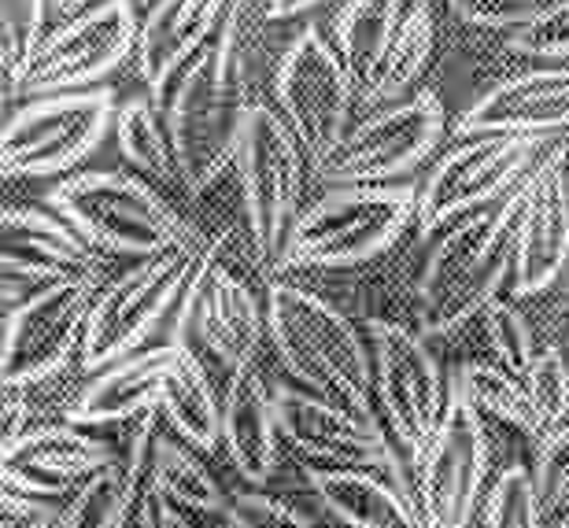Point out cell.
Returning a JSON list of instances; mask_svg holds the SVG:
<instances>
[{"label":"cell","mask_w":569,"mask_h":528,"mask_svg":"<svg viewBox=\"0 0 569 528\" xmlns=\"http://www.w3.org/2000/svg\"><path fill=\"white\" fill-rule=\"evenodd\" d=\"M116 93L108 86L44 93L8 114L0 167L4 178H56L93 156L116 126Z\"/></svg>","instance_id":"obj_9"},{"label":"cell","mask_w":569,"mask_h":528,"mask_svg":"<svg viewBox=\"0 0 569 528\" xmlns=\"http://www.w3.org/2000/svg\"><path fill=\"white\" fill-rule=\"evenodd\" d=\"M133 528H197V525L144 477L141 496H138V514H133Z\"/></svg>","instance_id":"obj_41"},{"label":"cell","mask_w":569,"mask_h":528,"mask_svg":"<svg viewBox=\"0 0 569 528\" xmlns=\"http://www.w3.org/2000/svg\"><path fill=\"white\" fill-rule=\"evenodd\" d=\"M488 432L485 415L451 377L448 407L415 458V507L426 528H473L485 502Z\"/></svg>","instance_id":"obj_10"},{"label":"cell","mask_w":569,"mask_h":528,"mask_svg":"<svg viewBox=\"0 0 569 528\" xmlns=\"http://www.w3.org/2000/svg\"><path fill=\"white\" fill-rule=\"evenodd\" d=\"M407 11V0H345V8L333 19V44L345 56L351 78L359 86V97L367 93L370 78L389 52Z\"/></svg>","instance_id":"obj_27"},{"label":"cell","mask_w":569,"mask_h":528,"mask_svg":"<svg viewBox=\"0 0 569 528\" xmlns=\"http://www.w3.org/2000/svg\"><path fill=\"white\" fill-rule=\"evenodd\" d=\"M230 0H156L138 38V67L152 89V100L167 97L192 56L219 33Z\"/></svg>","instance_id":"obj_23"},{"label":"cell","mask_w":569,"mask_h":528,"mask_svg":"<svg viewBox=\"0 0 569 528\" xmlns=\"http://www.w3.org/2000/svg\"><path fill=\"white\" fill-rule=\"evenodd\" d=\"M170 126L174 141L178 175L192 197L211 189L226 175V167L237 163V141H241L244 114L252 100L233 97L214 74L211 41L181 67L174 86L156 104Z\"/></svg>","instance_id":"obj_8"},{"label":"cell","mask_w":569,"mask_h":528,"mask_svg":"<svg viewBox=\"0 0 569 528\" xmlns=\"http://www.w3.org/2000/svg\"><path fill=\"white\" fill-rule=\"evenodd\" d=\"M141 480L138 469L119 455L71 491L63 507V528H133Z\"/></svg>","instance_id":"obj_28"},{"label":"cell","mask_w":569,"mask_h":528,"mask_svg":"<svg viewBox=\"0 0 569 528\" xmlns=\"http://www.w3.org/2000/svg\"><path fill=\"white\" fill-rule=\"evenodd\" d=\"M44 4L52 0H4V41H0V60H4V100H19L33 60L44 44Z\"/></svg>","instance_id":"obj_33"},{"label":"cell","mask_w":569,"mask_h":528,"mask_svg":"<svg viewBox=\"0 0 569 528\" xmlns=\"http://www.w3.org/2000/svg\"><path fill=\"white\" fill-rule=\"evenodd\" d=\"M481 321H485V337H488V348L496 355V362L507 366L510 373L526 377L532 359H537V340H532L529 318L521 315L515 303L496 296L481 311Z\"/></svg>","instance_id":"obj_35"},{"label":"cell","mask_w":569,"mask_h":528,"mask_svg":"<svg viewBox=\"0 0 569 528\" xmlns=\"http://www.w3.org/2000/svg\"><path fill=\"white\" fill-rule=\"evenodd\" d=\"M451 377L459 381L462 392L473 399V407L481 410V415L503 421V425H515L518 432L532 436V440H540V436L548 432V425H543L537 404L529 399L526 381H521L518 373H510L507 366L470 359V362H462Z\"/></svg>","instance_id":"obj_30"},{"label":"cell","mask_w":569,"mask_h":528,"mask_svg":"<svg viewBox=\"0 0 569 528\" xmlns=\"http://www.w3.org/2000/svg\"><path fill=\"white\" fill-rule=\"evenodd\" d=\"M451 11L473 27L492 30H518L529 19H537L551 0H448Z\"/></svg>","instance_id":"obj_40"},{"label":"cell","mask_w":569,"mask_h":528,"mask_svg":"<svg viewBox=\"0 0 569 528\" xmlns=\"http://www.w3.org/2000/svg\"><path fill=\"white\" fill-rule=\"evenodd\" d=\"M532 480H537L543 518L551 525L562 510H569V421L555 425V429L540 436Z\"/></svg>","instance_id":"obj_36"},{"label":"cell","mask_w":569,"mask_h":528,"mask_svg":"<svg viewBox=\"0 0 569 528\" xmlns=\"http://www.w3.org/2000/svg\"><path fill=\"white\" fill-rule=\"evenodd\" d=\"M481 528H548L529 466H503L481 502Z\"/></svg>","instance_id":"obj_34"},{"label":"cell","mask_w":569,"mask_h":528,"mask_svg":"<svg viewBox=\"0 0 569 528\" xmlns=\"http://www.w3.org/2000/svg\"><path fill=\"white\" fill-rule=\"evenodd\" d=\"M278 421L284 436V451H292L303 466H356L381 469L400 485L415 502V455H407L392 440L381 415H362L326 396L307 392L300 385H278Z\"/></svg>","instance_id":"obj_7"},{"label":"cell","mask_w":569,"mask_h":528,"mask_svg":"<svg viewBox=\"0 0 569 528\" xmlns=\"http://www.w3.org/2000/svg\"><path fill=\"white\" fill-rule=\"evenodd\" d=\"M274 97L303 156L318 167L351 133L359 86L333 38H322L318 27H303L278 63Z\"/></svg>","instance_id":"obj_11"},{"label":"cell","mask_w":569,"mask_h":528,"mask_svg":"<svg viewBox=\"0 0 569 528\" xmlns=\"http://www.w3.org/2000/svg\"><path fill=\"white\" fill-rule=\"evenodd\" d=\"M318 4H326V0H270V16L284 22L296 16H307V11H315Z\"/></svg>","instance_id":"obj_42"},{"label":"cell","mask_w":569,"mask_h":528,"mask_svg":"<svg viewBox=\"0 0 569 528\" xmlns=\"http://www.w3.org/2000/svg\"><path fill=\"white\" fill-rule=\"evenodd\" d=\"M226 521L230 528H318L303 510L267 491H237L226 502Z\"/></svg>","instance_id":"obj_39"},{"label":"cell","mask_w":569,"mask_h":528,"mask_svg":"<svg viewBox=\"0 0 569 528\" xmlns=\"http://www.w3.org/2000/svg\"><path fill=\"white\" fill-rule=\"evenodd\" d=\"M4 307L27 300L33 289L63 278H97V248L60 215L38 208L4 211Z\"/></svg>","instance_id":"obj_18"},{"label":"cell","mask_w":569,"mask_h":528,"mask_svg":"<svg viewBox=\"0 0 569 528\" xmlns=\"http://www.w3.org/2000/svg\"><path fill=\"white\" fill-rule=\"evenodd\" d=\"M108 440L74 421H44L30 425L27 432L4 444V488L27 491L38 499H71V491L89 474L116 462Z\"/></svg>","instance_id":"obj_19"},{"label":"cell","mask_w":569,"mask_h":528,"mask_svg":"<svg viewBox=\"0 0 569 528\" xmlns=\"http://www.w3.org/2000/svg\"><path fill=\"white\" fill-rule=\"evenodd\" d=\"M411 218H418L415 186H329V192H322L296 222L284 267H359L389 251Z\"/></svg>","instance_id":"obj_6"},{"label":"cell","mask_w":569,"mask_h":528,"mask_svg":"<svg viewBox=\"0 0 569 528\" xmlns=\"http://www.w3.org/2000/svg\"><path fill=\"white\" fill-rule=\"evenodd\" d=\"M459 137L470 133H529L548 137L569 130V67H540L515 74L459 119Z\"/></svg>","instance_id":"obj_22"},{"label":"cell","mask_w":569,"mask_h":528,"mask_svg":"<svg viewBox=\"0 0 569 528\" xmlns=\"http://www.w3.org/2000/svg\"><path fill=\"white\" fill-rule=\"evenodd\" d=\"M219 256V251H214ZM203 262L178 303L174 340L181 343L186 332H197L200 348L222 366L226 373L248 370L267 337V300L248 285L214 262Z\"/></svg>","instance_id":"obj_17"},{"label":"cell","mask_w":569,"mask_h":528,"mask_svg":"<svg viewBox=\"0 0 569 528\" xmlns=\"http://www.w3.org/2000/svg\"><path fill=\"white\" fill-rule=\"evenodd\" d=\"M181 355H186V343L167 340L104 366L78 388L74 404L63 410V418L86 425V429H108V425L144 418L148 410H159V396H163L167 377L174 373Z\"/></svg>","instance_id":"obj_21"},{"label":"cell","mask_w":569,"mask_h":528,"mask_svg":"<svg viewBox=\"0 0 569 528\" xmlns=\"http://www.w3.org/2000/svg\"><path fill=\"white\" fill-rule=\"evenodd\" d=\"M307 469L322 510L345 528H426L411 496L381 469Z\"/></svg>","instance_id":"obj_25"},{"label":"cell","mask_w":569,"mask_h":528,"mask_svg":"<svg viewBox=\"0 0 569 528\" xmlns=\"http://www.w3.org/2000/svg\"><path fill=\"white\" fill-rule=\"evenodd\" d=\"M214 251H219V240L159 251V256L141 259L108 289H100L82 340L86 370L97 373L141 351L152 340V332H159V326L167 321V315L178 311L181 296Z\"/></svg>","instance_id":"obj_5"},{"label":"cell","mask_w":569,"mask_h":528,"mask_svg":"<svg viewBox=\"0 0 569 528\" xmlns=\"http://www.w3.org/2000/svg\"><path fill=\"white\" fill-rule=\"evenodd\" d=\"M56 8H63V11H82V8H89L93 0H52Z\"/></svg>","instance_id":"obj_44"},{"label":"cell","mask_w":569,"mask_h":528,"mask_svg":"<svg viewBox=\"0 0 569 528\" xmlns=\"http://www.w3.org/2000/svg\"><path fill=\"white\" fill-rule=\"evenodd\" d=\"M529 200V178L503 200L459 215L432 229L429 256L418 273V329L426 337L462 329L515 278L521 215Z\"/></svg>","instance_id":"obj_1"},{"label":"cell","mask_w":569,"mask_h":528,"mask_svg":"<svg viewBox=\"0 0 569 528\" xmlns=\"http://www.w3.org/2000/svg\"><path fill=\"white\" fill-rule=\"evenodd\" d=\"M443 104L432 93L407 97L400 104L351 126V133L329 152L315 175L322 186H378L400 181L437 152L443 137Z\"/></svg>","instance_id":"obj_15"},{"label":"cell","mask_w":569,"mask_h":528,"mask_svg":"<svg viewBox=\"0 0 569 528\" xmlns=\"http://www.w3.org/2000/svg\"><path fill=\"white\" fill-rule=\"evenodd\" d=\"M432 38H437V30H432L429 0H411L403 11L400 30H396L389 52H385L378 74L370 78L362 100L370 104V100H392L407 93V89L426 74V67L432 60Z\"/></svg>","instance_id":"obj_31"},{"label":"cell","mask_w":569,"mask_h":528,"mask_svg":"<svg viewBox=\"0 0 569 528\" xmlns=\"http://www.w3.org/2000/svg\"><path fill=\"white\" fill-rule=\"evenodd\" d=\"M521 381H526L529 399L537 404L548 429H555V425H562L569 418V362L559 348L537 351V359H532Z\"/></svg>","instance_id":"obj_37"},{"label":"cell","mask_w":569,"mask_h":528,"mask_svg":"<svg viewBox=\"0 0 569 528\" xmlns=\"http://www.w3.org/2000/svg\"><path fill=\"white\" fill-rule=\"evenodd\" d=\"M192 451H197V447H189L186 440H170V436L156 432L144 477L181 510L226 514V502L230 499L222 496L219 480L211 477V469Z\"/></svg>","instance_id":"obj_29"},{"label":"cell","mask_w":569,"mask_h":528,"mask_svg":"<svg viewBox=\"0 0 569 528\" xmlns=\"http://www.w3.org/2000/svg\"><path fill=\"white\" fill-rule=\"evenodd\" d=\"M27 528H63V510H56V514H49V518L33 521V525H27Z\"/></svg>","instance_id":"obj_43"},{"label":"cell","mask_w":569,"mask_h":528,"mask_svg":"<svg viewBox=\"0 0 569 528\" xmlns=\"http://www.w3.org/2000/svg\"><path fill=\"white\" fill-rule=\"evenodd\" d=\"M267 337L278 362L296 385L362 415L373 404V351L370 337L322 296L289 281L267 285Z\"/></svg>","instance_id":"obj_2"},{"label":"cell","mask_w":569,"mask_h":528,"mask_svg":"<svg viewBox=\"0 0 569 528\" xmlns=\"http://www.w3.org/2000/svg\"><path fill=\"white\" fill-rule=\"evenodd\" d=\"M543 137L529 133H470L429 170L418 189V226L429 237L432 229L459 215L503 200L510 189L532 175L540 163Z\"/></svg>","instance_id":"obj_13"},{"label":"cell","mask_w":569,"mask_h":528,"mask_svg":"<svg viewBox=\"0 0 569 528\" xmlns=\"http://www.w3.org/2000/svg\"><path fill=\"white\" fill-rule=\"evenodd\" d=\"M93 303L97 278H63L4 307V392H27L82 355Z\"/></svg>","instance_id":"obj_14"},{"label":"cell","mask_w":569,"mask_h":528,"mask_svg":"<svg viewBox=\"0 0 569 528\" xmlns=\"http://www.w3.org/2000/svg\"><path fill=\"white\" fill-rule=\"evenodd\" d=\"M373 351V404L381 421L389 425L392 440L407 455H422L429 436L448 407L451 377L443 381L437 355L429 351L426 332H415L400 321H367Z\"/></svg>","instance_id":"obj_12"},{"label":"cell","mask_w":569,"mask_h":528,"mask_svg":"<svg viewBox=\"0 0 569 528\" xmlns=\"http://www.w3.org/2000/svg\"><path fill=\"white\" fill-rule=\"evenodd\" d=\"M116 137H119V152L141 175L156 181H181L170 126L163 119V111L156 108V100L144 97L127 100L116 114Z\"/></svg>","instance_id":"obj_32"},{"label":"cell","mask_w":569,"mask_h":528,"mask_svg":"<svg viewBox=\"0 0 569 528\" xmlns=\"http://www.w3.org/2000/svg\"><path fill=\"white\" fill-rule=\"evenodd\" d=\"M222 447L230 466L252 485L278 474L284 436L278 421V399L252 366L230 373L222 392Z\"/></svg>","instance_id":"obj_24"},{"label":"cell","mask_w":569,"mask_h":528,"mask_svg":"<svg viewBox=\"0 0 569 528\" xmlns=\"http://www.w3.org/2000/svg\"><path fill=\"white\" fill-rule=\"evenodd\" d=\"M138 38L141 22L133 0L93 4L44 38L27 74V86H22V97L93 89L111 71H119L130 56H138Z\"/></svg>","instance_id":"obj_16"},{"label":"cell","mask_w":569,"mask_h":528,"mask_svg":"<svg viewBox=\"0 0 569 528\" xmlns=\"http://www.w3.org/2000/svg\"><path fill=\"white\" fill-rule=\"evenodd\" d=\"M507 44L529 60H569V0H551L537 19L510 30Z\"/></svg>","instance_id":"obj_38"},{"label":"cell","mask_w":569,"mask_h":528,"mask_svg":"<svg viewBox=\"0 0 569 528\" xmlns=\"http://www.w3.org/2000/svg\"><path fill=\"white\" fill-rule=\"evenodd\" d=\"M159 415L170 421L181 440L197 451L211 455L222 447V399L214 392L200 355L186 343V355L178 359L174 373L167 377L159 396Z\"/></svg>","instance_id":"obj_26"},{"label":"cell","mask_w":569,"mask_h":528,"mask_svg":"<svg viewBox=\"0 0 569 528\" xmlns=\"http://www.w3.org/2000/svg\"><path fill=\"white\" fill-rule=\"evenodd\" d=\"M237 178H241L244 226L252 259L263 273L284 267L300 222L303 192V148L281 114L252 100L237 141Z\"/></svg>","instance_id":"obj_4"},{"label":"cell","mask_w":569,"mask_h":528,"mask_svg":"<svg viewBox=\"0 0 569 528\" xmlns=\"http://www.w3.org/2000/svg\"><path fill=\"white\" fill-rule=\"evenodd\" d=\"M548 528H569V510H562L559 518H555V521H551Z\"/></svg>","instance_id":"obj_45"},{"label":"cell","mask_w":569,"mask_h":528,"mask_svg":"<svg viewBox=\"0 0 569 528\" xmlns=\"http://www.w3.org/2000/svg\"><path fill=\"white\" fill-rule=\"evenodd\" d=\"M49 208L67 218L97 251L148 259L170 248L203 245V237L152 186L116 170H86L49 192Z\"/></svg>","instance_id":"obj_3"},{"label":"cell","mask_w":569,"mask_h":528,"mask_svg":"<svg viewBox=\"0 0 569 528\" xmlns=\"http://www.w3.org/2000/svg\"><path fill=\"white\" fill-rule=\"evenodd\" d=\"M569 267V145L543 156L529 175V200L521 215L515 296H537Z\"/></svg>","instance_id":"obj_20"}]
</instances>
